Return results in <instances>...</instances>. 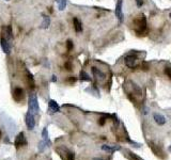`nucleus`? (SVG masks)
Instances as JSON below:
<instances>
[{
	"label": "nucleus",
	"instance_id": "1",
	"mask_svg": "<svg viewBox=\"0 0 171 160\" xmlns=\"http://www.w3.org/2000/svg\"><path fill=\"white\" fill-rule=\"evenodd\" d=\"M134 28H135L136 33L141 34L146 31V18L143 14H140L137 17H135V19L133 21Z\"/></svg>",
	"mask_w": 171,
	"mask_h": 160
},
{
	"label": "nucleus",
	"instance_id": "2",
	"mask_svg": "<svg viewBox=\"0 0 171 160\" xmlns=\"http://www.w3.org/2000/svg\"><path fill=\"white\" fill-rule=\"evenodd\" d=\"M57 152L63 160H75V154L66 147H59L57 149Z\"/></svg>",
	"mask_w": 171,
	"mask_h": 160
},
{
	"label": "nucleus",
	"instance_id": "3",
	"mask_svg": "<svg viewBox=\"0 0 171 160\" xmlns=\"http://www.w3.org/2000/svg\"><path fill=\"white\" fill-rule=\"evenodd\" d=\"M122 8H123V0H118L117 5H116V16H117L120 24H122L124 21V15Z\"/></svg>",
	"mask_w": 171,
	"mask_h": 160
},
{
	"label": "nucleus",
	"instance_id": "4",
	"mask_svg": "<svg viewBox=\"0 0 171 160\" xmlns=\"http://www.w3.org/2000/svg\"><path fill=\"white\" fill-rule=\"evenodd\" d=\"M137 60L138 58L134 54H127V56L124 58V62H125V65L128 68H135L137 66Z\"/></svg>",
	"mask_w": 171,
	"mask_h": 160
},
{
	"label": "nucleus",
	"instance_id": "5",
	"mask_svg": "<svg viewBox=\"0 0 171 160\" xmlns=\"http://www.w3.org/2000/svg\"><path fill=\"white\" fill-rule=\"evenodd\" d=\"M29 110L32 112H38L39 110V103H38V97L36 94H30L29 96Z\"/></svg>",
	"mask_w": 171,
	"mask_h": 160
},
{
	"label": "nucleus",
	"instance_id": "6",
	"mask_svg": "<svg viewBox=\"0 0 171 160\" xmlns=\"http://www.w3.org/2000/svg\"><path fill=\"white\" fill-rule=\"evenodd\" d=\"M26 125H27V128L29 130H32L35 126V119H34L33 112L30 110L26 114Z\"/></svg>",
	"mask_w": 171,
	"mask_h": 160
},
{
	"label": "nucleus",
	"instance_id": "7",
	"mask_svg": "<svg viewBox=\"0 0 171 160\" xmlns=\"http://www.w3.org/2000/svg\"><path fill=\"white\" fill-rule=\"evenodd\" d=\"M14 144H15L16 149H18V147H20V146H25V145L27 144V139H26V137H25V133L24 132L18 133L15 138V142H14Z\"/></svg>",
	"mask_w": 171,
	"mask_h": 160
},
{
	"label": "nucleus",
	"instance_id": "8",
	"mask_svg": "<svg viewBox=\"0 0 171 160\" xmlns=\"http://www.w3.org/2000/svg\"><path fill=\"white\" fill-rule=\"evenodd\" d=\"M13 98L16 102H22L25 98V92L22 88H15L13 91Z\"/></svg>",
	"mask_w": 171,
	"mask_h": 160
},
{
	"label": "nucleus",
	"instance_id": "9",
	"mask_svg": "<svg viewBox=\"0 0 171 160\" xmlns=\"http://www.w3.org/2000/svg\"><path fill=\"white\" fill-rule=\"evenodd\" d=\"M153 119H154V121H155L156 124L159 125V126H163V125H165V124H166V122H167L166 117H165L163 114H159V113H154V114H153Z\"/></svg>",
	"mask_w": 171,
	"mask_h": 160
},
{
	"label": "nucleus",
	"instance_id": "10",
	"mask_svg": "<svg viewBox=\"0 0 171 160\" xmlns=\"http://www.w3.org/2000/svg\"><path fill=\"white\" fill-rule=\"evenodd\" d=\"M48 109H49L50 113H57L60 111V107H59V105L57 104V102L54 100V99H50L49 102H48Z\"/></svg>",
	"mask_w": 171,
	"mask_h": 160
},
{
	"label": "nucleus",
	"instance_id": "11",
	"mask_svg": "<svg viewBox=\"0 0 171 160\" xmlns=\"http://www.w3.org/2000/svg\"><path fill=\"white\" fill-rule=\"evenodd\" d=\"M102 149L105 152H109V153H115V152H117V151H120V149H121V146H120V145L104 144V145H102Z\"/></svg>",
	"mask_w": 171,
	"mask_h": 160
},
{
	"label": "nucleus",
	"instance_id": "12",
	"mask_svg": "<svg viewBox=\"0 0 171 160\" xmlns=\"http://www.w3.org/2000/svg\"><path fill=\"white\" fill-rule=\"evenodd\" d=\"M92 74H93V76L97 79V80H104V79H105V77H106V75L104 74V73L102 72L99 68L94 67V66L92 67Z\"/></svg>",
	"mask_w": 171,
	"mask_h": 160
},
{
	"label": "nucleus",
	"instance_id": "13",
	"mask_svg": "<svg viewBox=\"0 0 171 160\" xmlns=\"http://www.w3.org/2000/svg\"><path fill=\"white\" fill-rule=\"evenodd\" d=\"M0 45H1V48H2V51L5 52V54H10V45L8 43L7 38H1V41H0Z\"/></svg>",
	"mask_w": 171,
	"mask_h": 160
},
{
	"label": "nucleus",
	"instance_id": "14",
	"mask_svg": "<svg viewBox=\"0 0 171 160\" xmlns=\"http://www.w3.org/2000/svg\"><path fill=\"white\" fill-rule=\"evenodd\" d=\"M50 144H52V142L49 141V139H43L42 141L39 143V151L43 152L46 147L50 146Z\"/></svg>",
	"mask_w": 171,
	"mask_h": 160
},
{
	"label": "nucleus",
	"instance_id": "15",
	"mask_svg": "<svg viewBox=\"0 0 171 160\" xmlns=\"http://www.w3.org/2000/svg\"><path fill=\"white\" fill-rule=\"evenodd\" d=\"M73 25H74V29L76 32H81L82 31V25H81L80 21H79L77 17H74L73 18Z\"/></svg>",
	"mask_w": 171,
	"mask_h": 160
},
{
	"label": "nucleus",
	"instance_id": "16",
	"mask_svg": "<svg viewBox=\"0 0 171 160\" xmlns=\"http://www.w3.org/2000/svg\"><path fill=\"white\" fill-rule=\"evenodd\" d=\"M49 25H50L49 16H47V15L43 16V21H42V24H41V26H42L43 29H47V28L49 27Z\"/></svg>",
	"mask_w": 171,
	"mask_h": 160
},
{
	"label": "nucleus",
	"instance_id": "17",
	"mask_svg": "<svg viewBox=\"0 0 171 160\" xmlns=\"http://www.w3.org/2000/svg\"><path fill=\"white\" fill-rule=\"evenodd\" d=\"M126 157L128 158V160H142L139 156H137L136 154L132 153L129 151H126Z\"/></svg>",
	"mask_w": 171,
	"mask_h": 160
},
{
	"label": "nucleus",
	"instance_id": "18",
	"mask_svg": "<svg viewBox=\"0 0 171 160\" xmlns=\"http://www.w3.org/2000/svg\"><path fill=\"white\" fill-rule=\"evenodd\" d=\"M27 82H28V86L30 87L31 89L34 88V78L29 72H27Z\"/></svg>",
	"mask_w": 171,
	"mask_h": 160
},
{
	"label": "nucleus",
	"instance_id": "19",
	"mask_svg": "<svg viewBox=\"0 0 171 160\" xmlns=\"http://www.w3.org/2000/svg\"><path fill=\"white\" fill-rule=\"evenodd\" d=\"M79 77H80V80H82V81H91V77L89 76L86 72H83V70H81L80 72Z\"/></svg>",
	"mask_w": 171,
	"mask_h": 160
},
{
	"label": "nucleus",
	"instance_id": "20",
	"mask_svg": "<svg viewBox=\"0 0 171 160\" xmlns=\"http://www.w3.org/2000/svg\"><path fill=\"white\" fill-rule=\"evenodd\" d=\"M66 7V0H60L58 2V8L60 11H63Z\"/></svg>",
	"mask_w": 171,
	"mask_h": 160
},
{
	"label": "nucleus",
	"instance_id": "21",
	"mask_svg": "<svg viewBox=\"0 0 171 160\" xmlns=\"http://www.w3.org/2000/svg\"><path fill=\"white\" fill-rule=\"evenodd\" d=\"M133 90H134V93H135L136 95H140V94H141V89H140L139 87L137 86V84L133 83Z\"/></svg>",
	"mask_w": 171,
	"mask_h": 160
},
{
	"label": "nucleus",
	"instance_id": "22",
	"mask_svg": "<svg viewBox=\"0 0 171 160\" xmlns=\"http://www.w3.org/2000/svg\"><path fill=\"white\" fill-rule=\"evenodd\" d=\"M165 75L171 79V66H166L165 67Z\"/></svg>",
	"mask_w": 171,
	"mask_h": 160
},
{
	"label": "nucleus",
	"instance_id": "23",
	"mask_svg": "<svg viewBox=\"0 0 171 160\" xmlns=\"http://www.w3.org/2000/svg\"><path fill=\"white\" fill-rule=\"evenodd\" d=\"M73 47H74V44H73V42L71 41V40H69V41L66 42V48H68L69 51H71V50L73 49Z\"/></svg>",
	"mask_w": 171,
	"mask_h": 160
},
{
	"label": "nucleus",
	"instance_id": "24",
	"mask_svg": "<svg viewBox=\"0 0 171 160\" xmlns=\"http://www.w3.org/2000/svg\"><path fill=\"white\" fill-rule=\"evenodd\" d=\"M42 137H43V139H48V129H47V127H45V128L43 129Z\"/></svg>",
	"mask_w": 171,
	"mask_h": 160
},
{
	"label": "nucleus",
	"instance_id": "25",
	"mask_svg": "<svg viewBox=\"0 0 171 160\" xmlns=\"http://www.w3.org/2000/svg\"><path fill=\"white\" fill-rule=\"evenodd\" d=\"M64 67H65L66 70L71 72V70H72V68H73V65H72V63H71L70 61H68V62H65V64H64Z\"/></svg>",
	"mask_w": 171,
	"mask_h": 160
},
{
	"label": "nucleus",
	"instance_id": "26",
	"mask_svg": "<svg viewBox=\"0 0 171 160\" xmlns=\"http://www.w3.org/2000/svg\"><path fill=\"white\" fill-rule=\"evenodd\" d=\"M7 34H8V38H12V28L11 26L7 28Z\"/></svg>",
	"mask_w": 171,
	"mask_h": 160
},
{
	"label": "nucleus",
	"instance_id": "27",
	"mask_svg": "<svg viewBox=\"0 0 171 160\" xmlns=\"http://www.w3.org/2000/svg\"><path fill=\"white\" fill-rule=\"evenodd\" d=\"M136 1V5H137L138 8H141L143 5V0H135Z\"/></svg>",
	"mask_w": 171,
	"mask_h": 160
},
{
	"label": "nucleus",
	"instance_id": "28",
	"mask_svg": "<svg viewBox=\"0 0 171 160\" xmlns=\"http://www.w3.org/2000/svg\"><path fill=\"white\" fill-rule=\"evenodd\" d=\"M105 122H106L105 117H101V119H99V125H104V124H105Z\"/></svg>",
	"mask_w": 171,
	"mask_h": 160
},
{
	"label": "nucleus",
	"instance_id": "29",
	"mask_svg": "<svg viewBox=\"0 0 171 160\" xmlns=\"http://www.w3.org/2000/svg\"><path fill=\"white\" fill-rule=\"evenodd\" d=\"M141 67H143V70H148L149 65H148V64H146V63H144V62H143V63L141 64Z\"/></svg>",
	"mask_w": 171,
	"mask_h": 160
},
{
	"label": "nucleus",
	"instance_id": "30",
	"mask_svg": "<svg viewBox=\"0 0 171 160\" xmlns=\"http://www.w3.org/2000/svg\"><path fill=\"white\" fill-rule=\"evenodd\" d=\"M52 82H56V81H57L56 75H52Z\"/></svg>",
	"mask_w": 171,
	"mask_h": 160
},
{
	"label": "nucleus",
	"instance_id": "31",
	"mask_svg": "<svg viewBox=\"0 0 171 160\" xmlns=\"http://www.w3.org/2000/svg\"><path fill=\"white\" fill-rule=\"evenodd\" d=\"M75 80H76L75 78H70V79H69V81H70V82H75Z\"/></svg>",
	"mask_w": 171,
	"mask_h": 160
},
{
	"label": "nucleus",
	"instance_id": "32",
	"mask_svg": "<svg viewBox=\"0 0 171 160\" xmlns=\"http://www.w3.org/2000/svg\"><path fill=\"white\" fill-rule=\"evenodd\" d=\"M2 137V133H1V130H0V138Z\"/></svg>",
	"mask_w": 171,
	"mask_h": 160
},
{
	"label": "nucleus",
	"instance_id": "33",
	"mask_svg": "<svg viewBox=\"0 0 171 160\" xmlns=\"http://www.w3.org/2000/svg\"><path fill=\"white\" fill-rule=\"evenodd\" d=\"M169 151L171 152V145H170V146H169Z\"/></svg>",
	"mask_w": 171,
	"mask_h": 160
},
{
	"label": "nucleus",
	"instance_id": "34",
	"mask_svg": "<svg viewBox=\"0 0 171 160\" xmlns=\"http://www.w3.org/2000/svg\"><path fill=\"white\" fill-rule=\"evenodd\" d=\"M169 17H170V18H171V12H170V14H169Z\"/></svg>",
	"mask_w": 171,
	"mask_h": 160
},
{
	"label": "nucleus",
	"instance_id": "35",
	"mask_svg": "<svg viewBox=\"0 0 171 160\" xmlns=\"http://www.w3.org/2000/svg\"><path fill=\"white\" fill-rule=\"evenodd\" d=\"M56 1H57V2H59V1H60V0H56Z\"/></svg>",
	"mask_w": 171,
	"mask_h": 160
},
{
	"label": "nucleus",
	"instance_id": "36",
	"mask_svg": "<svg viewBox=\"0 0 171 160\" xmlns=\"http://www.w3.org/2000/svg\"><path fill=\"white\" fill-rule=\"evenodd\" d=\"M5 1H9V0H5Z\"/></svg>",
	"mask_w": 171,
	"mask_h": 160
}]
</instances>
